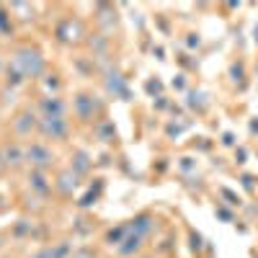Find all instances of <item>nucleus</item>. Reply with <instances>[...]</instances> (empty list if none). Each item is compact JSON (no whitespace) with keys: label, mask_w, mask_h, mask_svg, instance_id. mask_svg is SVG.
Here are the masks:
<instances>
[{"label":"nucleus","mask_w":258,"mask_h":258,"mask_svg":"<svg viewBox=\"0 0 258 258\" xmlns=\"http://www.w3.org/2000/svg\"><path fill=\"white\" fill-rule=\"evenodd\" d=\"M13 68L24 75V78H36L41 70H44V57H41L39 49L34 47H18L13 52V59H11Z\"/></svg>","instance_id":"1"},{"label":"nucleus","mask_w":258,"mask_h":258,"mask_svg":"<svg viewBox=\"0 0 258 258\" xmlns=\"http://www.w3.org/2000/svg\"><path fill=\"white\" fill-rule=\"evenodd\" d=\"M26 147V163L31 165V170H47L54 165V153L47 142H29Z\"/></svg>","instance_id":"2"},{"label":"nucleus","mask_w":258,"mask_h":258,"mask_svg":"<svg viewBox=\"0 0 258 258\" xmlns=\"http://www.w3.org/2000/svg\"><path fill=\"white\" fill-rule=\"evenodd\" d=\"M73 114H75L78 121L88 124V121H93L101 114V101L96 96H91V93H78L73 98Z\"/></svg>","instance_id":"3"},{"label":"nucleus","mask_w":258,"mask_h":258,"mask_svg":"<svg viewBox=\"0 0 258 258\" xmlns=\"http://www.w3.org/2000/svg\"><path fill=\"white\" fill-rule=\"evenodd\" d=\"M39 135L44 140H64L70 135V121L64 116H41L39 119Z\"/></svg>","instance_id":"4"},{"label":"nucleus","mask_w":258,"mask_h":258,"mask_svg":"<svg viewBox=\"0 0 258 258\" xmlns=\"http://www.w3.org/2000/svg\"><path fill=\"white\" fill-rule=\"evenodd\" d=\"M0 158H3L6 168H18L26 160V147L21 142H6L3 147H0Z\"/></svg>","instance_id":"5"},{"label":"nucleus","mask_w":258,"mask_h":258,"mask_svg":"<svg viewBox=\"0 0 258 258\" xmlns=\"http://www.w3.org/2000/svg\"><path fill=\"white\" fill-rule=\"evenodd\" d=\"M31 132H39V119L31 114V111H21L16 119H13V135L16 137H29Z\"/></svg>","instance_id":"6"},{"label":"nucleus","mask_w":258,"mask_h":258,"mask_svg":"<svg viewBox=\"0 0 258 258\" xmlns=\"http://www.w3.org/2000/svg\"><path fill=\"white\" fill-rule=\"evenodd\" d=\"M145 238H140V235H135L132 230L126 227V235H124V240L119 243V248H116V253L121 255V258H137L140 255V250H142V243Z\"/></svg>","instance_id":"7"},{"label":"nucleus","mask_w":258,"mask_h":258,"mask_svg":"<svg viewBox=\"0 0 258 258\" xmlns=\"http://www.w3.org/2000/svg\"><path fill=\"white\" fill-rule=\"evenodd\" d=\"M54 183V188L62 194V197H73L75 194V188H78V173L75 170H59L57 173V181H52Z\"/></svg>","instance_id":"8"},{"label":"nucleus","mask_w":258,"mask_h":258,"mask_svg":"<svg viewBox=\"0 0 258 258\" xmlns=\"http://www.w3.org/2000/svg\"><path fill=\"white\" fill-rule=\"evenodd\" d=\"M39 111H41V116H64L68 114V106H64V101L59 96H44L39 101Z\"/></svg>","instance_id":"9"},{"label":"nucleus","mask_w":258,"mask_h":258,"mask_svg":"<svg viewBox=\"0 0 258 258\" xmlns=\"http://www.w3.org/2000/svg\"><path fill=\"white\" fill-rule=\"evenodd\" d=\"M126 227L132 230L135 235H140V238H147V235L155 230V217H153V214H147V212H142V214H137V217L129 222Z\"/></svg>","instance_id":"10"},{"label":"nucleus","mask_w":258,"mask_h":258,"mask_svg":"<svg viewBox=\"0 0 258 258\" xmlns=\"http://www.w3.org/2000/svg\"><path fill=\"white\" fill-rule=\"evenodd\" d=\"M29 188L36 191V194H41V197H47V194L54 188V183L47 181L44 170H31V173H29Z\"/></svg>","instance_id":"11"},{"label":"nucleus","mask_w":258,"mask_h":258,"mask_svg":"<svg viewBox=\"0 0 258 258\" xmlns=\"http://www.w3.org/2000/svg\"><path fill=\"white\" fill-rule=\"evenodd\" d=\"M106 91L114 93V96H126V83H124L119 70H111L109 75H106Z\"/></svg>","instance_id":"12"},{"label":"nucleus","mask_w":258,"mask_h":258,"mask_svg":"<svg viewBox=\"0 0 258 258\" xmlns=\"http://www.w3.org/2000/svg\"><path fill=\"white\" fill-rule=\"evenodd\" d=\"M124 235H126V225H121V227H116V230H109V232H106V243L114 245V248H119V243L124 240Z\"/></svg>","instance_id":"13"},{"label":"nucleus","mask_w":258,"mask_h":258,"mask_svg":"<svg viewBox=\"0 0 258 258\" xmlns=\"http://www.w3.org/2000/svg\"><path fill=\"white\" fill-rule=\"evenodd\" d=\"M73 160H78V163H70V170H75L78 176H83L85 170H88V155H85V153H75Z\"/></svg>","instance_id":"14"},{"label":"nucleus","mask_w":258,"mask_h":258,"mask_svg":"<svg viewBox=\"0 0 258 258\" xmlns=\"http://www.w3.org/2000/svg\"><path fill=\"white\" fill-rule=\"evenodd\" d=\"M70 258H98V253H93V250H75Z\"/></svg>","instance_id":"15"},{"label":"nucleus","mask_w":258,"mask_h":258,"mask_svg":"<svg viewBox=\"0 0 258 258\" xmlns=\"http://www.w3.org/2000/svg\"><path fill=\"white\" fill-rule=\"evenodd\" d=\"M137 258H155V255H147V253H140Z\"/></svg>","instance_id":"16"},{"label":"nucleus","mask_w":258,"mask_h":258,"mask_svg":"<svg viewBox=\"0 0 258 258\" xmlns=\"http://www.w3.org/2000/svg\"><path fill=\"white\" fill-rule=\"evenodd\" d=\"M3 168H6V165H3V158H0V173H3Z\"/></svg>","instance_id":"17"}]
</instances>
